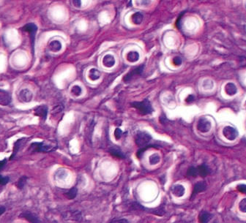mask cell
<instances>
[{
	"label": "cell",
	"instance_id": "obj_1",
	"mask_svg": "<svg viewBox=\"0 0 246 223\" xmlns=\"http://www.w3.org/2000/svg\"><path fill=\"white\" fill-rule=\"evenodd\" d=\"M57 148V144L53 141L34 142L30 145L29 152H51Z\"/></svg>",
	"mask_w": 246,
	"mask_h": 223
},
{
	"label": "cell",
	"instance_id": "obj_2",
	"mask_svg": "<svg viewBox=\"0 0 246 223\" xmlns=\"http://www.w3.org/2000/svg\"><path fill=\"white\" fill-rule=\"evenodd\" d=\"M131 106L138 110L142 115H148L153 112L152 105L147 99H144L141 102H133L131 103Z\"/></svg>",
	"mask_w": 246,
	"mask_h": 223
},
{
	"label": "cell",
	"instance_id": "obj_3",
	"mask_svg": "<svg viewBox=\"0 0 246 223\" xmlns=\"http://www.w3.org/2000/svg\"><path fill=\"white\" fill-rule=\"evenodd\" d=\"M152 140V137L146 132H139L137 133L135 138L136 144L139 147H144L146 144Z\"/></svg>",
	"mask_w": 246,
	"mask_h": 223
},
{
	"label": "cell",
	"instance_id": "obj_4",
	"mask_svg": "<svg viewBox=\"0 0 246 223\" xmlns=\"http://www.w3.org/2000/svg\"><path fill=\"white\" fill-rule=\"evenodd\" d=\"M211 122L206 118H201L197 125V129L199 132L205 133L209 132L211 129Z\"/></svg>",
	"mask_w": 246,
	"mask_h": 223
},
{
	"label": "cell",
	"instance_id": "obj_5",
	"mask_svg": "<svg viewBox=\"0 0 246 223\" xmlns=\"http://www.w3.org/2000/svg\"><path fill=\"white\" fill-rule=\"evenodd\" d=\"M223 134H224L225 138L228 139V140H234L237 138L238 133L236 130V129H234V127L227 126V127H224V129H223Z\"/></svg>",
	"mask_w": 246,
	"mask_h": 223
},
{
	"label": "cell",
	"instance_id": "obj_6",
	"mask_svg": "<svg viewBox=\"0 0 246 223\" xmlns=\"http://www.w3.org/2000/svg\"><path fill=\"white\" fill-rule=\"evenodd\" d=\"M143 70H144V66H140L136 67V69L131 70V72H129L124 77L123 81H125V83H127V82L131 81V80L134 79L135 77H137V76L140 75L142 73Z\"/></svg>",
	"mask_w": 246,
	"mask_h": 223
},
{
	"label": "cell",
	"instance_id": "obj_7",
	"mask_svg": "<svg viewBox=\"0 0 246 223\" xmlns=\"http://www.w3.org/2000/svg\"><path fill=\"white\" fill-rule=\"evenodd\" d=\"M33 94L29 89H23L19 92L18 100L23 102H29L32 100Z\"/></svg>",
	"mask_w": 246,
	"mask_h": 223
},
{
	"label": "cell",
	"instance_id": "obj_8",
	"mask_svg": "<svg viewBox=\"0 0 246 223\" xmlns=\"http://www.w3.org/2000/svg\"><path fill=\"white\" fill-rule=\"evenodd\" d=\"M11 98L10 94L6 91L0 89V105L1 106H9L10 104Z\"/></svg>",
	"mask_w": 246,
	"mask_h": 223
},
{
	"label": "cell",
	"instance_id": "obj_9",
	"mask_svg": "<svg viewBox=\"0 0 246 223\" xmlns=\"http://www.w3.org/2000/svg\"><path fill=\"white\" fill-rule=\"evenodd\" d=\"M22 29L24 30V31L27 32L30 34V35H31L32 43V42H34L35 34H36V32H37V26H36L35 24H32V23H29V24H26V25L23 27Z\"/></svg>",
	"mask_w": 246,
	"mask_h": 223
},
{
	"label": "cell",
	"instance_id": "obj_10",
	"mask_svg": "<svg viewBox=\"0 0 246 223\" xmlns=\"http://www.w3.org/2000/svg\"><path fill=\"white\" fill-rule=\"evenodd\" d=\"M26 140H26V138H21V139H19V140L16 141V143L14 144V147H13V154H12V155H11L10 158V160H12L13 158L16 155V154L19 152L20 148H21L23 146H24V144L27 142Z\"/></svg>",
	"mask_w": 246,
	"mask_h": 223
},
{
	"label": "cell",
	"instance_id": "obj_11",
	"mask_svg": "<svg viewBox=\"0 0 246 223\" xmlns=\"http://www.w3.org/2000/svg\"><path fill=\"white\" fill-rule=\"evenodd\" d=\"M48 114V108L45 106H38L35 109V115L39 116L41 119L45 120L47 117Z\"/></svg>",
	"mask_w": 246,
	"mask_h": 223
},
{
	"label": "cell",
	"instance_id": "obj_12",
	"mask_svg": "<svg viewBox=\"0 0 246 223\" xmlns=\"http://www.w3.org/2000/svg\"><path fill=\"white\" fill-rule=\"evenodd\" d=\"M115 59L114 57L111 54H106V56H104L103 59V64L106 67L111 68L112 67H114L115 65Z\"/></svg>",
	"mask_w": 246,
	"mask_h": 223
},
{
	"label": "cell",
	"instance_id": "obj_13",
	"mask_svg": "<svg viewBox=\"0 0 246 223\" xmlns=\"http://www.w3.org/2000/svg\"><path fill=\"white\" fill-rule=\"evenodd\" d=\"M207 188V184L205 182H199L195 184L193 187V193L191 198L195 196L196 194L199 193V192H204Z\"/></svg>",
	"mask_w": 246,
	"mask_h": 223
},
{
	"label": "cell",
	"instance_id": "obj_14",
	"mask_svg": "<svg viewBox=\"0 0 246 223\" xmlns=\"http://www.w3.org/2000/svg\"><path fill=\"white\" fill-rule=\"evenodd\" d=\"M171 191H172L174 195H175L176 197L180 198L184 195L185 190V187L182 185L177 184V185H174L173 186L172 189H171Z\"/></svg>",
	"mask_w": 246,
	"mask_h": 223
},
{
	"label": "cell",
	"instance_id": "obj_15",
	"mask_svg": "<svg viewBox=\"0 0 246 223\" xmlns=\"http://www.w3.org/2000/svg\"><path fill=\"white\" fill-rule=\"evenodd\" d=\"M20 217L24 218L25 220H27L28 222H40V220H38L37 217H36L34 214H32V213L29 212V211H25V212L22 213V214L20 215Z\"/></svg>",
	"mask_w": 246,
	"mask_h": 223
},
{
	"label": "cell",
	"instance_id": "obj_16",
	"mask_svg": "<svg viewBox=\"0 0 246 223\" xmlns=\"http://www.w3.org/2000/svg\"><path fill=\"white\" fill-rule=\"evenodd\" d=\"M49 48L51 51L57 53L62 50V43H61V42H60L59 40H53L49 43Z\"/></svg>",
	"mask_w": 246,
	"mask_h": 223
},
{
	"label": "cell",
	"instance_id": "obj_17",
	"mask_svg": "<svg viewBox=\"0 0 246 223\" xmlns=\"http://www.w3.org/2000/svg\"><path fill=\"white\" fill-rule=\"evenodd\" d=\"M100 72L98 70L95 69V68H92V69L89 70L88 77L92 81H98V80L100 79Z\"/></svg>",
	"mask_w": 246,
	"mask_h": 223
},
{
	"label": "cell",
	"instance_id": "obj_18",
	"mask_svg": "<svg viewBox=\"0 0 246 223\" xmlns=\"http://www.w3.org/2000/svg\"><path fill=\"white\" fill-rule=\"evenodd\" d=\"M143 20H144V16L140 12L133 13L131 16V21H132L133 24H136V25H139V24H142Z\"/></svg>",
	"mask_w": 246,
	"mask_h": 223
},
{
	"label": "cell",
	"instance_id": "obj_19",
	"mask_svg": "<svg viewBox=\"0 0 246 223\" xmlns=\"http://www.w3.org/2000/svg\"><path fill=\"white\" fill-rule=\"evenodd\" d=\"M139 57H140V55H139L138 51H131L127 54V60L130 62H136L139 61Z\"/></svg>",
	"mask_w": 246,
	"mask_h": 223
},
{
	"label": "cell",
	"instance_id": "obj_20",
	"mask_svg": "<svg viewBox=\"0 0 246 223\" xmlns=\"http://www.w3.org/2000/svg\"><path fill=\"white\" fill-rule=\"evenodd\" d=\"M237 89L236 86L232 83H228L225 86V92L229 96H232L237 93Z\"/></svg>",
	"mask_w": 246,
	"mask_h": 223
},
{
	"label": "cell",
	"instance_id": "obj_21",
	"mask_svg": "<svg viewBox=\"0 0 246 223\" xmlns=\"http://www.w3.org/2000/svg\"><path fill=\"white\" fill-rule=\"evenodd\" d=\"M198 175L201 177H205L209 174V170L205 165H201L197 167Z\"/></svg>",
	"mask_w": 246,
	"mask_h": 223
},
{
	"label": "cell",
	"instance_id": "obj_22",
	"mask_svg": "<svg viewBox=\"0 0 246 223\" xmlns=\"http://www.w3.org/2000/svg\"><path fill=\"white\" fill-rule=\"evenodd\" d=\"M212 215L207 211H201L199 216V220L201 222H207L211 220Z\"/></svg>",
	"mask_w": 246,
	"mask_h": 223
},
{
	"label": "cell",
	"instance_id": "obj_23",
	"mask_svg": "<svg viewBox=\"0 0 246 223\" xmlns=\"http://www.w3.org/2000/svg\"><path fill=\"white\" fill-rule=\"evenodd\" d=\"M77 193H78V189L77 187H76V186H74V187L70 189L67 193H65V196L68 199L73 200L76 197Z\"/></svg>",
	"mask_w": 246,
	"mask_h": 223
},
{
	"label": "cell",
	"instance_id": "obj_24",
	"mask_svg": "<svg viewBox=\"0 0 246 223\" xmlns=\"http://www.w3.org/2000/svg\"><path fill=\"white\" fill-rule=\"evenodd\" d=\"M110 153L111 154L114 156V157L120 158V159H123V158L125 157V155H124L123 152H122L119 149H118V148H111L110 151Z\"/></svg>",
	"mask_w": 246,
	"mask_h": 223
},
{
	"label": "cell",
	"instance_id": "obj_25",
	"mask_svg": "<svg viewBox=\"0 0 246 223\" xmlns=\"http://www.w3.org/2000/svg\"><path fill=\"white\" fill-rule=\"evenodd\" d=\"M160 160H161V157L158 154H152L150 157V163L151 165H156L159 163Z\"/></svg>",
	"mask_w": 246,
	"mask_h": 223
},
{
	"label": "cell",
	"instance_id": "obj_26",
	"mask_svg": "<svg viewBox=\"0 0 246 223\" xmlns=\"http://www.w3.org/2000/svg\"><path fill=\"white\" fill-rule=\"evenodd\" d=\"M71 93L73 94L74 96H80L82 93V89L81 87L79 86L76 85L73 87V88L71 89Z\"/></svg>",
	"mask_w": 246,
	"mask_h": 223
},
{
	"label": "cell",
	"instance_id": "obj_27",
	"mask_svg": "<svg viewBox=\"0 0 246 223\" xmlns=\"http://www.w3.org/2000/svg\"><path fill=\"white\" fill-rule=\"evenodd\" d=\"M187 174H188V176L190 177H196V176H198L197 167H189L188 170V172H187Z\"/></svg>",
	"mask_w": 246,
	"mask_h": 223
},
{
	"label": "cell",
	"instance_id": "obj_28",
	"mask_svg": "<svg viewBox=\"0 0 246 223\" xmlns=\"http://www.w3.org/2000/svg\"><path fill=\"white\" fill-rule=\"evenodd\" d=\"M26 180H27V178H26V176L21 177V178L18 180V183H17V186H18L19 189H22L26 184Z\"/></svg>",
	"mask_w": 246,
	"mask_h": 223
},
{
	"label": "cell",
	"instance_id": "obj_29",
	"mask_svg": "<svg viewBox=\"0 0 246 223\" xmlns=\"http://www.w3.org/2000/svg\"><path fill=\"white\" fill-rule=\"evenodd\" d=\"M239 209L242 212L246 213V198H244L240 202Z\"/></svg>",
	"mask_w": 246,
	"mask_h": 223
},
{
	"label": "cell",
	"instance_id": "obj_30",
	"mask_svg": "<svg viewBox=\"0 0 246 223\" xmlns=\"http://www.w3.org/2000/svg\"><path fill=\"white\" fill-rule=\"evenodd\" d=\"M172 63H173L174 65H175V66H180V65H181V64H182V58H181V57H180V56H175L174 58L173 59Z\"/></svg>",
	"mask_w": 246,
	"mask_h": 223
},
{
	"label": "cell",
	"instance_id": "obj_31",
	"mask_svg": "<svg viewBox=\"0 0 246 223\" xmlns=\"http://www.w3.org/2000/svg\"><path fill=\"white\" fill-rule=\"evenodd\" d=\"M10 178L8 176H4L0 175V185H5L9 182Z\"/></svg>",
	"mask_w": 246,
	"mask_h": 223
},
{
	"label": "cell",
	"instance_id": "obj_32",
	"mask_svg": "<svg viewBox=\"0 0 246 223\" xmlns=\"http://www.w3.org/2000/svg\"><path fill=\"white\" fill-rule=\"evenodd\" d=\"M123 131H122V129H120L119 128H117L115 129V131H114V136H115V138L117 139V140H119L120 138H122V136H123Z\"/></svg>",
	"mask_w": 246,
	"mask_h": 223
},
{
	"label": "cell",
	"instance_id": "obj_33",
	"mask_svg": "<svg viewBox=\"0 0 246 223\" xmlns=\"http://www.w3.org/2000/svg\"><path fill=\"white\" fill-rule=\"evenodd\" d=\"M237 190L242 193L246 194V185L245 184H240L237 186Z\"/></svg>",
	"mask_w": 246,
	"mask_h": 223
},
{
	"label": "cell",
	"instance_id": "obj_34",
	"mask_svg": "<svg viewBox=\"0 0 246 223\" xmlns=\"http://www.w3.org/2000/svg\"><path fill=\"white\" fill-rule=\"evenodd\" d=\"M73 4L76 7H81L82 2L81 0H73Z\"/></svg>",
	"mask_w": 246,
	"mask_h": 223
},
{
	"label": "cell",
	"instance_id": "obj_35",
	"mask_svg": "<svg viewBox=\"0 0 246 223\" xmlns=\"http://www.w3.org/2000/svg\"><path fill=\"white\" fill-rule=\"evenodd\" d=\"M152 2L151 0H142L141 1V4H142V5L144 7H146V6H149V5H150Z\"/></svg>",
	"mask_w": 246,
	"mask_h": 223
},
{
	"label": "cell",
	"instance_id": "obj_36",
	"mask_svg": "<svg viewBox=\"0 0 246 223\" xmlns=\"http://www.w3.org/2000/svg\"><path fill=\"white\" fill-rule=\"evenodd\" d=\"M6 163H7V159H4L3 160L0 161V171H1L2 169L5 166Z\"/></svg>",
	"mask_w": 246,
	"mask_h": 223
},
{
	"label": "cell",
	"instance_id": "obj_37",
	"mask_svg": "<svg viewBox=\"0 0 246 223\" xmlns=\"http://www.w3.org/2000/svg\"><path fill=\"white\" fill-rule=\"evenodd\" d=\"M193 100H194V97L193 96V95H189V96L186 98L185 101L187 102H188V103H190V102H192Z\"/></svg>",
	"mask_w": 246,
	"mask_h": 223
},
{
	"label": "cell",
	"instance_id": "obj_38",
	"mask_svg": "<svg viewBox=\"0 0 246 223\" xmlns=\"http://www.w3.org/2000/svg\"><path fill=\"white\" fill-rule=\"evenodd\" d=\"M5 211V208L4 206H0V216L3 214Z\"/></svg>",
	"mask_w": 246,
	"mask_h": 223
},
{
	"label": "cell",
	"instance_id": "obj_39",
	"mask_svg": "<svg viewBox=\"0 0 246 223\" xmlns=\"http://www.w3.org/2000/svg\"><path fill=\"white\" fill-rule=\"evenodd\" d=\"M112 222H127V220H124V219H123V220H112Z\"/></svg>",
	"mask_w": 246,
	"mask_h": 223
}]
</instances>
